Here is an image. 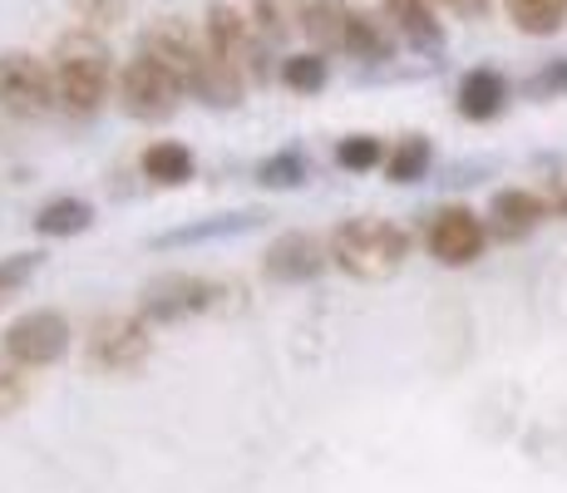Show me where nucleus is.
<instances>
[{
	"mask_svg": "<svg viewBox=\"0 0 567 493\" xmlns=\"http://www.w3.org/2000/svg\"><path fill=\"white\" fill-rule=\"evenodd\" d=\"M380 16L395 30V40H405L420 54L444 50V20L434 16V0H380Z\"/></svg>",
	"mask_w": 567,
	"mask_h": 493,
	"instance_id": "obj_14",
	"label": "nucleus"
},
{
	"mask_svg": "<svg viewBox=\"0 0 567 493\" xmlns=\"http://www.w3.org/2000/svg\"><path fill=\"white\" fill-rule=\"evenodd\" d=\"M385 144H380L375 134H346L341 144H336V163H341L346 173H375L385 168Z\"/></svg>",
	"mask_w": 567,
	"mask_h": 493,
	"instance_id": "obj_24",
	"label": "nucleus"
},
{
	"mask_svg": "<svg viewBox=\"0 0 567 493\" xmlns=\"http://www.w3.org/2000/svg\"><path fill=\"white\" fill-rule=\"evenodd\" d=\"M508 99H514V90H508L504 74L478 64V70H468L460 80L454 109H460V119H468V124H494V119L508 109Z\"/></svg>",
	"mask_w": 567,
	"mask_h": 493,
	"instance_id": "obj_15",
	"label": "nucleus"
},
{
	"mask_svg": "<svg viewBox=\"0 0 567 493\" xmlns=\"http://www.w3.org/2000/svg\"><path fill=\"white\" fill-rule=\"evenodd\" d=\"M523 90H528L533 99H567V54H563V60H553V64H543V70L523 84Z\"/></svg>",
	"mask_w": 567,
	"mask_h": 493,
	"instance_id": "obj_28",
	"label": "nucleus"
},
{
	"mask_svg": "<svg viewBox=\"0 0 567 493\" xmlns=\"http://www.w3.org/2000/svg\"><path fill=\"white\" fill-rule=\"evenodd\" d=\"M434 168V144L424 134H405V138H395V148L385 153V178L390 183H420L424 173Z\"/></svg>",
	"mask_w": 567,
	"mask_h": 493,
	"instance_id": "obj_21",
	"label": "nucleus"
},
{
	"mask_svg": "<svg viewBox=\"0 0 567 493\" xmlns=\"http://www.w3.org/2000/svg\"><path fill=\"white\" fill-rule=\"evenodd\" d=\"M553 213H563V217H567V188H563L558 197H553Z\"/></svg>",
	"mask_w": 567,
	"mask_h": 493,
	"instance_id": "obj_30",
	"label": "nucleus"
},
{
	"mask_svg": "<svg viewBox=\"0 0 567 493\" xmlns=\"http://www.w3.org/2000/svg\"><path fill=\"white\" fill-rule=\"evenodd\" d=\"M444 6H450L454 16H464V20H478V16H488V6H494V0H444Z\"/></svg>",
	"mask_w": 567,
	"mask_h": 493,
	"instance_id": "obj_29",
	"label": "nucleus"
},
{
	"mask_svg": "<svg viewBox=\"0 0 567 493\" xmlns=\"http://www.w3.org/2000/svg\"><path fill=\"white\" fill-rule=\"evenodd\" d=\"M301 6L307 0H252V25L267 45L287 40L291 30H301Z\"/></svg>",
	"mask_w": 567,
	"mask_h": 493,
	"instance_id": "obj_23",
	"label": "nucleus"
},
{
	"mask_svg": "<svg viewBox=\"0 0 567 493\" xmlns=\"http://www.w3.org/2000/svg\"><path fill=\"white\" fill-rule=\"evenodd\" d=\"M0 109L10 119H45L54 114V64L30 50L0 54Z\"/></svg>",
	"mask_w": 567,
	"mask_h": 493,
	"instance_id": "obj_9",
	"label": "nucleus"
},
{
	"mask_svg": "<svg viewBox=\"0 0 567 493\" xmlns=\"http://www.w3.org/2000/svg\"><path fill=\"white\" fill-rule=\"evenodd\" d=\"M237 296H243L237 281L203 277V271H163V277L144 281V291H138V316L148 326H178V321L227 311Z\"/></svg>",
	"mask_w": 567,
	"mask_h": 493,
	"instance_id": "obj_5",
	"label": "nucleus"
},
{
	"mask_svg": "<svg viewBox=\"0 0 567 493\" xmlns=\"http://www.w3.org/2000/svg\"><path fill=\"white\" fill-rule=\"evenodd\" d=\"M326 243H331V267L355 281H390L410 261V233L385 217H346Z\"/></svg>",
	"mask_w": 567,
	"mask_h": 493,
	"instance_id": "obj_3",
	"label": "nucleus"
},
{
	"mask_svg": "<svg viewBox=\"0 0 567 493\" xmlns=\"http://www.w3.org/2000/svg\"><path fill=\"white\" fill-rule=\"evenodd\" d=\"M424 247L440 267H474L488 247V223L464 203H444L440 213H430L424 227Z\"/></svg>",
	"mask_w": 567,
	"mask_h": 493,
	"instance_id": "obj_11",
	"label": "nucleus"
},
{
	"mask_svg": "<svg viewBox=\"0 0 567 493\" xmlns=\"http://www.w3.org/2000/svg\"><path fill=\"white\" fill-rule=\"evenodd\" d=\"M84 356L100 376H134L154 360V326L138 311L128 316H104L94 321V331L84 336Z\"/></svg>",
	"mask_w": 567,
	"mask_h": 493,
	"instance_id": "obj_8",
	"label": "nucleus"
},
{
	"mask_svg": "<svg viewBox=\"0 0 567 493\" xmlns=\"http://www.w3.org/2000/svg\"><path fill=\"white\" fill-rule=\"evenodd\" d=\"M70 316L50 311V306H40V311H25L16 316V321L6 326V336H0V346H6V360L20 370H45L54 360L70 350Z\"/></svg>",
	"mask_w": 567,
	"mask_h": 493,
	"instance_id": "obj_10",
	"label": "nucleus"
},
{
	"mask_svg": "<svg viewBox=\"0 0 567 493\" xmlns=\"http://www.w3.org/2000/svg\"><path fill=\"white\" fill-rule=\"evenodd\" d=\"M252 178L267 193H297V188H307L311 183V158H307V148H277V153H267V158L257 163Z\"/></svg>",
	"mask_w": 567,
	"mask_h": 493,
	"instance_id": "obj_19",
	"label": "nucleus"
},
{
	"mask_svg": "<svg viewBox=\"0 0 567 493\" xmlns=\"http://www.w3.org/2000/svg\"><path fill=\"white\" fill-rule=\"evenodd\" d=\"M138 173L148 183H158V188H183V183L198 178V153L178 144V138H158V144L138 153Z\"/></svg>",
	"mask_w": 567,
	"mask_h": 493,
	"instance_id": "obj_17",
	"label": "nucleus"
},
{
	"mask_svg": "<svg viewBox=\"0 0 567 493\" xmlns=\"http://www.w3.org/2000/svg\"><path fill=\"white\" fill-rule=\"evenodd\" d=\"M30 390H35V386H30V370L0 366V420H10V414L30 400Z\"/></svg>",
	"mask_w": 567,
	"mask_h": 493,
	"instance_id": "obj_27",
	"label": "nucleus"
},
{
	"mask_svg": "<svg viewBox=\"0 0 567 493\" xmlns=\"http://www.w3.org/2000/svg\"><path fill=\"white\" fill-rule=\"evenodd\" d=\"M40 267H45V257H40V251H10V257H0V301L25 291L30 277H35Z\"/></svg>",
	"mask_w": 567,
	"mask_h": 493,
	"instance_id": "obj_25",
	"label": "nucleus"
},
{
	"mask_svg": "<svg viewBox=\"0 0 567 493\" xmlns=\"http://www.w3.org/2000/svg\"><path fill=\"white\" fill-rule=\"evenodd\" d=\"M138 50L168 64V70L183 80V90H188L193 99H203L207 109H237L243 104L247 74L217 60V54L207 50V40L193 35L183 20H173V16L154 20V25L144 30V40H138Z\"/></svg>",
	"mask_w": 567,
	"mask_h": 493,
	"instance_id": "obj_1",
	"label": "nucleus"
},
{
	"mask_svg": "<svg viewBox=\"0 0 567 493\" xmlns=\"http://www.w3.org/2000/svg\"><path fill=\"white\" fill-rule=\"evenodd\" d=\"M277 80H281V90H291V94L311 99V94H321L326 84H331V60H326L321 50L287 54V60L277 64Z\"/></svg>",
	"mask_w": 567,
	"mask_h": 493,
	"instance_id": "obj_20",
	"label": "nucleus"
},
{
	"mask_svg": "<svg viewBox=\"0 0 567 493\" xmlns=\"http://www.w3.org/2000/svg\"><path fill=\"white\" fill-rule=\"evenodd\" d=\"M331 271V243L316 233H281L271 237L261 251V277L277 281V287H307V281Z\"/></svg>",
	"mask_w": 567,
	"mask_h": 493,
	"instance_id": "obj_12",
	"label": "nucleus"
},
{
	"mask_svg": "<svg viewBox=\"0 0 567 493\" xmlns=\"http://www.w3.org/2000/svg\"><path fill=\"white\" fill-rule=\"evenodd\" d=\"M203 40H207V50H213L223 64L243 70L247 84H267L271 80L267 40L257 35L252 16H243L237 6H223V0H213V6L203 10Z\"/></svg>",
	"mask_w": 567,
	"mask_h": 493,
	"instance_id": "obj_6",
	"label": "nucleus"
},
{
	"mask_svg": "<svg viewBox=\"0 0 567 493\" xmlns=\"http://www.w3.org/2000/svg\"><path fill=\"white\" fill-rule=\"evenodd\" d=\"M74 16H80L84 30H114L128 20V10H134V0H70Z\"/></svg>",
	"mask_w": 567,
	"mask_h": 493,
	"instance_id": "obj_26",
	"label": "nucleus"
},
{
	"mask_svg": "<svg viewBox=\"0 0 567 493\" xmlns=\"http://www.w3.org/2000/svg\"><path fill=\"white\" fill-rule=\"evenodd\" d=\"M267 223L261 207H243V213H217L207 223H183L173 233H163L154 247H198V243H217V237H237V233H252V227Z\"/></svg>",
	"mask_w": 567,
	"mask_h": 493,
	"instance_id": "obj_18",
	"label": "nucleus"
},
{
	"mask_svg": "<svg viewBox=\"0 0 567 493\" xmlns=\"http://www.w3.org/2000/svg\"><path fill=\"white\" fill-rule=\"evenodd\" d=\"M548 213H553L548 197H538L528 188H504V193H494L484 223H488V237H498V243H523L528 233H538Z\"/></svg>",
	"mask_w": 567,
	"mask_h": 493,
	"instance_id": "obj_13",
	"label": "nucleus"
},
{
	"mask_svg": "<svg viewBox=\"0 0 567 493\" xmlns=\"http://www.w3.org/2000/svg\"><path fill=\"white\" fill-rule=\"evenodd\" d=\"M183 80L168 70L163 60L138 50L134 60L118 70V104H124L128 119H144V124H163V119L178 114L183 104Z\"/></svg>",
	"mask_w": 567,
	"mask_h": 493,
	"instance_id": "obj_7",
	"label": "nucleus"
},
{
	"mask_svg": "<svg viewBox=\"0 0 567 493\" xmlns=\"http://www.w3.org/2000/svg\"><path fill=\"white\" fill-rule=\"evenodd\" d=\"M301 30L321 54H346L361 64H385L395 60V30L385 25V16L351 6V0H307L301 6Z\"/></svg>",
	"mask_w": 567,
	"mask_h": 493,
	"instance_id": "obj_2",
	"label": "nucleus"
},
{
	"mask_svg": "<svg viewBox=\"0 0 567 493\" xmlns=\"http://www.w3.org/2000/svg\"><path fill=\"white\" fill-rule=\"evenodd\" d=\"M508 20L523 30V35H558L567 25V0H504Z\"/></svg>",
	"mask_w": 567,
	"mask_h": 493,
	"instance_id": "obj_22",
	"label": "nucleus"
},
{
	"mask_svg": "<svg viewBox=\"0 0 567 493\" xmlns=\"http://www.w3.org/2000/svg\"><path fill=\"white\" fill-rule=\"evenodd\" d=\"M50 64H54V104H60V114L94 119L109 104L114 70H109V50L94 40V30L64 35Z\"/></svg>",
	"mask_w": 567,
	"mask_h": 493,
	"instance_id": "obj_4",
	"label": "nucleus"
},
{
	"mask_svg": "<svg viewBox=\"0 0 567 493\" xmlns=\"http://www.w3.org/2000/svg\"><path fill=\"white\" fill-rule=\"evenodd\" d=\"M94 203L90 197H50V203H40V213L30 217V227H35V237H45V243H70V237H84L94 227Z\"/></svg>",
	"mask_w": 567,
	"mask_h": 493,
	"instance_id": "obj_16",
	"label": "nucleus"
}]
</instances>
